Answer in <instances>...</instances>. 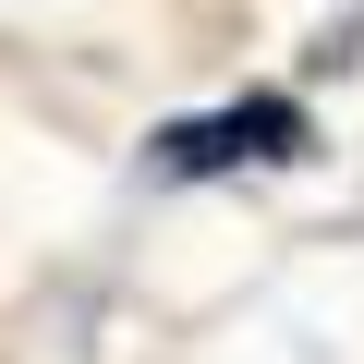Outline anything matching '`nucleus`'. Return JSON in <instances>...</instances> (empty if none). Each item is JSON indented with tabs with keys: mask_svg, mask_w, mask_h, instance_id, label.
Wrapping results in <instances>:
<instances>
[{
	"mask_svg": "<svg viewBox=\"0 0 364 364\" xmlns=\"http://www.w3.org/2000/svg\"><path fill=\"white\" fill-rule=\"evenodd\" d=\"M304 146H316V122H304L291 97H231V109L170 122V134H158V170H170V182H219V170H279V158H304Z\"/></svg>",
	"mask_w": 364,
	"mask_h": 364,
	"instance_id": "f257e3e1",
	"label": "nucleus"
}]
</instances>
